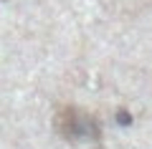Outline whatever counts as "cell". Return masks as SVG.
<instances>
[{"mask_svg": "<svg viewBox=\"0 0 152 149\" xmlns=\"http://www.w3.org/2000/svg\"><path fill=\"white\" fill-rule=\"evenodd\" d=\"M81 119H79V111H76V109H66V111H61L58 116H56V129H58L66 139H76L79 134L89 132V121H81Z\"/></svg>", "mask_w": 152, "mask_h": 149, "instance_id": "obj_1", "label": "cell"}]
</instances>
